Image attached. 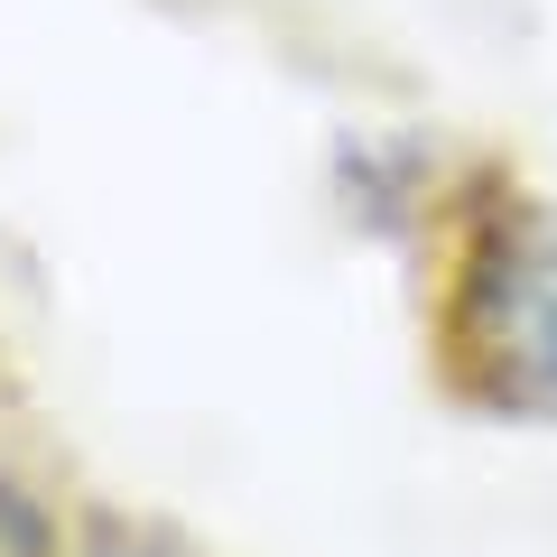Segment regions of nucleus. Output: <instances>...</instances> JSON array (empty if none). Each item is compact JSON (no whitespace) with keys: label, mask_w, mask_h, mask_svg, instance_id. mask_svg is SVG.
<instances>
[{"label":"nucleus","mask_w":557,"mask_h":557,"mask_svg":"<svg viewBox=\"0 0 557 557\" xmlns=\"http://www.w3.org/2000/svg\"><path fill=\"white\" fill-rule=\"evenodd\" d=\"M57 557H205L186 548L168 520H139V511H112V502H84L75 520H65V548Z\"/></svg>","instance_id":"obj_2"},{"label":"nucleus","mask_w":557,"mask_h":557,"mask_svg":"<svg viewBox=\"0 0 557 557\" xmlns=\"http://www.w3.org/2000/svg\"><path fill=\"white\" fill-rule=\"evenodd\" d=\"M428 223V372L474 418H557V214L520 168L474 159Z\"/></svg>","instance_id":"obj_1"}]
</instances>
